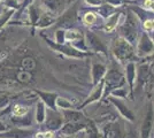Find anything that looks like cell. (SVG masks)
Here are the masks:
<instances>
[{
  "label": "cell",
  "mask_w": 154,
  "mask_h": 138,
  "mask_svg": "<svg viewBox=\"0 0 154 138\" xmlns=\"http://www.w3.org/2000/svg\"><path fill=\"white\" fill-rule=\"evenodd\" d=\"M44 5L47 6L50 9L57 12L59 9H61L62 7L68 2V0H43Z\"/></svg>",
  "instance_id": "1"
},
{
  "label": "cell",
  "mask_w": 154,
  "mask_h": 138,
  "mask_svg": "<svg viewBox=\"0 0 154 138\" xmlns=\"http://www.w3.org/2000/svg\"><path fill=\"white\" fill-rule=\"evenodd\" d=\"M140 50L141 51H144L145 53L152 52V50H153V43H152V40L149 39L146 35H144L143 38H141Z\"/></svg>",
  "instance_id": "2"
},
{
  "label": "cell",
  "mask_w": 154,
  "mask_h": 138,
  "mask_svg": "<svg viewBox=\"0 0 154 138\" xmlns=\"http://www.w3.org/2000/svg\"><path fill=\"white\" fill-rule=\"evenodd\" d=\"M83 21H84V23H85L86 26H92V24H94V23H96V21H97L96 14L92 13V12L86 13L85 15H84Z\"/></svg>",
  "instance_id": "3"
},
{
  "label": "cell",
  "mask_w": 154,
  "mask_h": 138,
  "mask_svg": "<svg viewBox=\"0 0 154 138\" xmlns=\"http://www.w3.org/2000/svg\"><path fill=\"white\" fill-rule=\"evenodd\" d=\"M119 17H120V14H116L113 17H110L109 22H107V24H106V30H107V31H112V30L115 28L116 22L119 21Z\"/></svg>",
  "instance_id": "4"
},
{
  "label": "cell",
  "mask_w": 154,
  "mask_h": 138,
  "mask_svg": "<svg viewBox=\"0 0 154 138\" xmlns=\"http://www.w3.org/2000/svg\"><path fill=\"white\" fill-rule=\"evenodd\" d=\"M79 38H81V33L76 30H70L66 33V39L69 40V41H74V40H77Z\"/></svg>",
  "instance_id": "5"
},
{
  "label": "cell",
  "mask_w": 154,
  "mask_h": 138,
  "mask_svg": "<svg viewBox=\"0 0 154 138\" xmlns=\"http://www.w3.org/2000/svg\"><path fill=\"white\" fill-rule=\"evenodd\" d=\"M141 8L144 11H148V12H153L154 13V0H144Z\"/></svg>",
  "instance_id": "6"
},
{
  "label": "cell",
  "mask_w": 154,
  "mask_h": 138,
  "mask_svg": "<svg viewBox=\"0 0 154 138\" xmlns=\"http://www.w3.org/2000/svg\"><path fill=\"white\" fill-rule=\"evenodd\" d=\"M143 26L146 31H154V19H147V20L144 21Z\"/></svg>",
  "instance_id": "7"
},
{
  "label": "cell",
  "mask_w": 154,
  "mask_h": 138,
  "mask_svg": "<svg viewBox=\"0 0 154 138\" xmlns=\"http://www.w3.org/2000/svg\"><path fill=\"white\" fill-rule=\"evenodd\" d=\"M13 112L16 116H22V115H24L26 113V107H22V106H15Z\"/></svg>",
  "instance_id": "8"
},
{
  "label": "cell",
  "mask_w": 154,
  "mask_h": 138,
  "mask_svg": "<svg viewBox=\"0 0 154 138\" xmlns=\"http://www.w3.org/2000/svg\"><path fill=\"white\" fill-rule=\"evenodd\" d=\"M105 2L109 4L110 6H121L122 4L130 2V0H105Z\"/></svg>",
  "instance_id": "9"
},
{
  "label": "cell",
  "mask_w": 154,
  "mask_h": 138,
  "mask_svg": "<svg viewBox=\"0 0 154 138\" xmlns=\"http://www.w3.org/2000/svg\"><path fill=\"white\" fill-rule=\"evenodd\" d=\"M36 138H53V132H39L36 135Z\"/></svg>",
  "instance_id": "10"
},
{
  "label": "cell",
  "mask_w": 154,
  "mask_h": 138,
  "mask_svg": "<svg viewBox=\"0 0 154 138\" xmlns=\"http://www.w3.org/2000/svg\"><path fill=\"white\" fill-rule=\"evenodd\" d=\"M86 4H89L91 6H99V5H101L105 0H84Z\"/></svg>",
  "instance_id": "11"
},
{
  "label": "cell",
  "mask_w": 154,
  "mask_h": 138,
  "mask_svg": "<svg viewBox=\"0 0 154 138\" xmlns=\"http://www.w3.org/2000/svg\"><path fill=\"white\" fill-rule=\"evenodd\" d=\"M30 2H32V0H24L23 1V4H22V7H26V6H28Z\"/></svg>",
  "instance_id": "12"
},
{
  "label": "cell",
  "mask_w": 154,
  "mask_h": 138,
  "mask_svg": "<svg viewBox=\"0 0 154 138\" xmlns=\"http://www.w3.org/2000/svg\"><path fill=\"white\" fill-rule=\"evenodd\" d=\"M72 1H75V0H68V2H67V4H70V2H72Z\"/></svg>",
  "instance_id": "13"
}]
</instances>
